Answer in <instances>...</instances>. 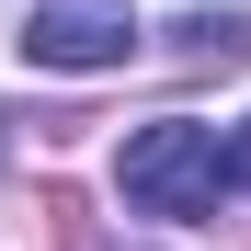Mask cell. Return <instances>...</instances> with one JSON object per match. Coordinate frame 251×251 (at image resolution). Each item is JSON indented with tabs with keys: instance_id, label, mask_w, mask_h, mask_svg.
<instances>
[{
	"instance_id": "5",
	"label": "cell",
	"mask_w": 251,
	"mask_h": 251,
	"mask_svg": "<svg viewBox=\"0 0 251 251\" xmlns=\"http://www.w3.org/2000/svg\"><path fill=\"white\" fill-rule=\"evenodd\" d=\"M228 183H251V126H228Z\"/></svg>"
},
{
	"instance_id": "1",
	"label": "cell",
	"mask_w": 251,
	"mask_h": 251,
	"mask_svg": "<svg viewBox=\"0 0 251 251\" xmlns=\"http://www.w3.org/2000/svg\"><path fill=\"white\" fill-rule=\"evenodd\" d=\"M114 183L137 217H217V194H228V149H217V126H194V114H160L126 137L114 160Z\"/></svg>"
},
{
	"instance_id": "4",
	"label": "cell",
	"mask_w": 251,
	"mask_h": 251,
	"mask_svg": "<svg viewBox=\"0 0 251 251\" xmlns=\"http://www.w3.org/2000/svg\"><path fill=\"white\" fill-rule=\"evenodd\" d=\"M46 228H57V251H92V205H80L69 183H46Z\"/></svg>"
},
{
	"instance_id": "6",
	"label": "cell",
	"mask_w": 251,
	"mask_h": 251,
	"mask_svg": "<svg viewBox=\"0 0 251 251\" xmlns=\"http://www.w3.org/2000/svg\"><path fill=\"white\" fill-rule=\"evenodd\" d=\"M0 149H12V137H0Z\"/></svg>"
},
{
	"instance_id": "2",
	"label": "cell",
	"mask_w": 251,
	"mask_h": 251,
	"mask_svg": "<svg viewBox=\"0 0 251 251\" xmlns=\"http://www.w3.org/2000/svg\"><path fill=\"white\" fill-rule=\"evenodd\" d=\"M126 46H137V0H34L23 12L34 69H126Z\"/></svg>"
},
{
	"instance_id": "3",
	"label": "cell",
	"mask_w": 251,
	"mask_h": 251,
	"mask_svg": "<svg viewBox=\"0 0 251 251\" xmlns=\"http://www.w3.org/2000/svg\"><path fill=\"white\" fill-rule=\"evenodd\" d=\"M172 34H183V57H217V69L251 57V23H228V12H194V23H172Z\"/></svg>"
}]
</instances>
